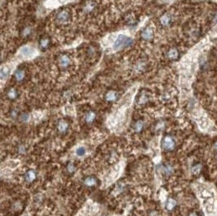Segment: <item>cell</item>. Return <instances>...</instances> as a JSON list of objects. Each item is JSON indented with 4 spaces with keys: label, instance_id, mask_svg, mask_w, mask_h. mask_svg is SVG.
<instances>
[{
    "label": "cell",
    "instance_id": "1",
    "mask_svg": "<svg viewBox=\"0 0 217 216\" xmlns=\"http://www.w3.org/2000/svg\"><path fill=\"white\" fill-rule=\"evenodd\" d=\"M132 43H133V40H132L130 37H128V36H126V35H123V34H119L114 41L113 48L115 50H120V49L125 48V47L130 46Z\"/></svg>",
    "mask_w": 217,
    "mask_h": 216
},
{
    "label": "cell",
    "instance_id": "2",
    "mask_svg": "<svg viewBox=\"0 0 217 216\" xmlns=\"http://www.w3.org/2000/svg\"><path fill=\"white\" fill-rule=\"evenodd\" d=\"M70 18H71V15H70L69 10L63 9L57 13L55 19H56L57 22L60 23V24H67V23H69Z\"/></svg>",
    "mask_w": 217,
    "mask_h": 216
},
{
    "label": "cell",
    "instance_id": "3",
    "mask_svg": "<svg viewBox=\"0 0 217 216\" xmlns=\"http://www.w3.org/2000/svg\"><path fill=\"white\" fill-rule=\"evenodd\" d=\"M175 147V141L174 139L171 137V136H165L162 139V148L164 150H167V151H170Z\"/></svg>",
    "mask_w": 217,
    "mask_h": 216
},
{
    "label": "cell",
    "instance_id": "4",
    "mask_svg": "<svg viewBox=\"0 0 217 216\" xmlns=\"http://www.w3.org/2000/svg\"><path fill=\"white\" fill-rule=\"evenodd\" d=\"M141 38L145 41H151L153 38H154V31L151 27H145L143 30H142L141 34H140Z\"/></svg>",
    "mask_w": 217,
    "mask_h": 216
},
{
    "label": "cell",
    "instance_id": "5",
    "mask_svg": "<svg viewBox=\"0 0 217 216\" xmlns=\"http://www.w3.org/2000/svg\"><path fill=\"white\" fill-rule=\"evenodd\" d=\"M70 63H71V59L67 54L60 55L59 58H58V65L60 66V68H63V69L69 67Z\"/></svg>",
    "mask_w": 217,
    "mask_h": 216
},
{
    "label": "cell",
    "instance_id": "6",
    "mask_svg": "<svg viewBox=\"0 0 217 216\" xmlns=\"http://www.w3.org/2000/svg\"><path fill=\"white\" fill-rule=\"evenodd\" d=\"M159 22L163 27H167L171 24L172 22V16L169 13H164L163 15H161L159 18Z\"/></svg>",
    "mask_w": 217,
    "mask_h": 216
},
{
    "label": "cell",
    "instance_id": "7",
    "mask_svg": "<svg viewBox=\"0 0 217 216\" xmlns=\"http://www.w3.org/2000/svg\"><path fill=\"white\" fill-rule=\"evenodd\" d=\"M166 55H167L168 59L176 60V59H178V57H179V51L176 47H171V48L167 51Z\"/></svg>",
    "mask_w": 217,
    "mask_h": 216
},
{
    "label": "cell",
    "instance_id": "8",
    "mask_svg": "<svg viewBox=\"0 0 217 216\" xmlns=\"http://www.w3.org/2000/svg\"><path fill=\"white\" fill-rule=\"evenodd\" d=\"M204 208H205V211L207 213H211L213 212L214 210V200L211 198L206 199L204 201Z\"/></svg>",
    "mask_w": 217,
    "mask_h": 216
},
{
    "label": "cell",
    "instance_id": "9",
    "mask_svg": "<svg viewBox=\"0 0 217 216\" xmlns=\"http://www.w3.org/2000/svg\"><path fill=\"white\" fill-rule=\"evenodd\" d=\"M34 48L33 47H31V46H25V47H23V48H21L20 50V53L23 55L24 57H30V56H32V55L34 54Z\"/></svg>",
    "mask_w": 217,
    "mask_h": 216
},
{
    "label": "cell",
    "instance_id": "10",
    "mask_svg": "<svg viewBox=\"0 0 217 216\" xmlns=\"http://www.w3.org/2000/svg\"><path fill=\"white\" fill-rule=\"evenodd\" d=\"M49 46H50V39L48 37H46V36L41 37L40 40H39V47H40L42 50H45L48 48Z\"/></svg>",
    "mask_w": 217,
    "mask_h": 216
},
{
    "label": "cell",
    "instance_id": "11",
    "mask_svg": "<svg viewBox=\"0 0 217 216\" xmlns=\"http://www.w3.org/2000/svg\"><path fill=\"white\" fill-rule=\"evenodd\" d=\"M57 128H58V130H59V132L64 133V132H66V130L68 129V123L66 122L65 120H61L59 123H58Z\"/></svg>",
    "mask_w": 217,
    "mask_h": 216
},
{
    "label": "cell",
    "instance_id": "12",
    "mask_svg": "<svg viewBox=\"0 0 217 216\" xmlns=\"http://www.w3.org/2000/svg\"><path fill=\"white\" fill-rule=\"evenodd\" d=\"M14 77H15V79H16L17 81H22L23 79H24V77H25V72H24V70H22V69H18V70H16V71H15Z\"/></svg>",
    "mask_w": 217,
    "mask_h": 216
},
{
    "label": "cell",
    "instance_id": "13",
    "mask_svg": "<svg viewBox=\"0 0 217 216\" xmlns=\"http://www.w3.org/2000/svg\"><path fill=\"white\" fill-rule=\"evenodd\" d=\"M95 117H96V114H95V112L89 111V112H87L86 115H85V121H86L87 123H91V122H93V121H94Z\"/></svg>",
    "mask_w": 217,
    "mask_h": 216
},
{
    "label": "cell",
    "instance_id": "14",
    "mask_svg": "<svg viewBox=\"0 0 217 216\" xmlns=\"http://www.w3.org/2000/svg\"><path fill=\"white\" fill-rule=\"evenodd\" d=\"M144 127V122L142 120H137L135 123H134V130L136 132H140V131L143 129Z\"/></svg>",
    "mask_w": 217,
    "mask_h": 216
},
{
    "label": "cell",
    "instance_id": "15",
    "mask_svg": "<svg viewBox=\"0 0 217 216\" xmlns=\"http://www.w3.org/2000/svg\"><path fill=\"white\" fill-rule=\"evenodd\" d=\"M95 8V3L93 1H88L84 6V12H91Z\"/></svg>",
    "mask_w": 217,
    "mask_h": 216
},
{
    "label": "cell",
    "instance_id": "16",
    "mask_svg": "<svg viewBox=\"0 0 217 216\" xmlns=\"http://www.w3.org/2000/svg\"><path fill=\"white\" fill-rule=\"evenodd\" d=\"M36 177V174L35 172H34L33 170H30L28 171L27 173H26V180L28 181V182H31V181H33L34 179Z\"/></svg>",
    "mask_w": 217,
    "mask_h": 216
},
{
    "label": "cell",
    "instance_id": "17",
    "mask_svg": "<svg viewBox=\"0 0 217 216\" xmlns=\"http://www.w3.org/2000/svg\"><path fill=\"white\" fill-rule=\"evenodd\" d=\"M115 99H116V92L109 91L106 94V100H107V101H114Z\"/></svg>",
    "mask_w": 217,
    "mask_h": 216
},
{
    "label": "cell",
    "instance_id": "18",
    "mask_svg": "<svg viewBox=\"0 0 217 216\" xmlns=\"http://www.w3.org/2000/svg\"><path fill=\"white\" fill-rule=\"evenodd\" d=\"M145 67H146V62L143 61V60H140V61L137 62L136 64V69L138 71H142L145 69Z\"/></svg>",
    "mask_w": 217,
    "mask_h": 216
},
{
    "label": "cell",
    "instance_id": "19",
    "mask_svg": "<svg viewBox=\"0 0 217 216\" xmlns=\"http://www.w3.org/2000/svg\"><path fill=\"white\" fill-rule=\"evenodd\" d=\"M7 96L9 97L10 99H15L17 97V92L14 88H11L10 90L7 92Z\"/></svg>",
    "mask_w": 217,
    "mask_h": 216
},
{
    "label": "cell",
    "instance_id": "20",
    "mask_svg": "<svg viewBox=\"0 0 217 216\" xmlns=\"http://www.w3.org/2000/svg\"><path fill=\"white\" fill-rule=\"evenodd\" d=\"M175 205H176L175 200H174V199H169L167 201V204H166V207H167L168 210H172L174 207H175Z\"/></svg>",
    "mask_w": 217,
    "mask_h": 216
},
{
    "label": "cell",
    "instance_id": "21",
    "mask_svg": "<svg viewBox=\"0 0 217 216\" xmlns=\"http://www.w3.org/2000/svg\"><path fill=\"white\" fill-rule=\"evenodd\" d=\"M84 183H85L87 186H93V185H95L96 181H95V179H94L93 177H88V178H86V179H85Z\"/></svg>",
    "mask_w": 217,
    "mask_h": 216
},
{
    "label": "cell",
    "instance_id": "22",
    "mask_svg": "<svg viewBox=\"0 0 217 216\" xmlns=\"http://www.w3.org/2000/svg\"><path fill=\"white\" fill-rule=\"evenodd\" d=\"M31 32H32V30H31V28L30 27H26L24 28V29L22 30V32H21V35L23 36V37H28L29 35L31 34Z\"/></svg>",
    "mask_w": 217,
    "mask_h": 216
},
{
    "label": "cell",
    "instance_id": "23",
    "mask_svg": "<svg viewBox=\"0 0 217 216\" xmlns=\"http://www.w3.org/2000/svg\"><path fill=\"white\" fill-rule=\"evenodd\" d=\"M8 73H9L8 68H2V69H1V79H2V80H4V79L7 78Z\"/></svg>",
    "mask_w": 217,
    "mask_h": 216
},
{
    "label": "cell",
    "instance_id": "24",
    "mask_svg": "<svg viewBox=\"0 0 217 216\" xmlns=\"http://www.w3.org/2000/svg\"><path fill=\"white\" fill-rule=\"evenodd\" d=\"M85 152H86L85 148H84V147H82V146L78 147V148L76 149V154H77L78 156H83V155L85 154Z\"/></svg>",
    "mask_w": 217,
    "mask_h": 216
},
{
    "label": "cell",
    "instance_id": "25",
    "mask_svg": "<svg viewBox=\"0 0 217 216\" xmlns=\"http://www.w3.org/2000/svg\"><path fill=\"white\" fill-rule=\"evenodd\" d=\"M200 170H201V165L197 164V165H195V166L192 168V173H193V174H198V173L200 172Z\"/></svg>",
    "mask_w": 217,
    "mask_h": 216
},
{
    "label": "cell",
    "instance_id": "26",
    "mask_svg": "<svg viewBox=\"0 0 217 216\" xmlns=\"http://www.w3.org/2000/svg\"><path fill=\"white\" fill-rule=\"evenodd\" d=\"M172 172H173V169H172V167H171V166H169V165H167V166L164 167V173H165V174L169 175V174H171Z\"/></svg>",
    "mask_w": 217,
    "mask_h": 216
},
{
    "label": "cell",
    "instance_id": "27",
    "mask_svg": "<svg viewBox=\"0 0 217 216\" xmlns=\"http://www.w3.org/2000/svg\"><path fill=\"white\" fill-rule=\"evenodd\" d=\"M201 196H203V197H211L212 196V193H211L210 191H208V190H203L202 191V193H201Z\"/></svg>",
    "mask_w": 217,
    "mask_h": 216
},
{
    "label": "cell",
    "instance_id": "28",
    "mask_svg": "<svg viewBox=\"0 0 217 216\" xmlns=\"http://www.w3.org/2000/svg\"><path fill=\"white\" fill-rule=\"evenodd\" d=\"M148 100V97L145 95V94H142L141 96H140V98H139V103H145Z\"/></svg>",
    "mask_w": 217,
    "mask_h": 216
},
{
    "label": "cell",
    "instance_id": "29",
    "mask_svg": "<svg viewBox=\"0 0 217 216\" xmlns=\"http://www.w3.org/2000/svg\"><path fill=\"white\" fill-rule=\"evenodd\" d=\"M68 171H69V172H73L74 171V165L72 163H70V164L68 165Z\"/></svg>",
    "mask_w": 217,
    "mask_h": 216
},
{
    "label": "cell",
    "instance_id": "30",
    "mask_svg": "<svg viewBox=\"0 0 217 216\" xmlns=\"http://www.w3.org/2000/svg\"><path fill=\"white\" fill-rule=\"evenodd\" d=\"M189 216H197V215H196V213H191Z\"/></svg>",
    "mask_w": 217,
    "mask_h": 216
},
{
    "label": "cell",
    "instance_id": "31",
    "mask_svg": "<svg viewBox=\"0 0 217 216\" xmlns=\"http://www.w3.org/2000/svg\"><path fill=\"white\" fill-rule=\"evenodd\" d=\"M214 149H215V150H217V142H216V143H215V145H214Z\"/></svg>",
    "mask_w": 217,
    "mask_h": 216
}]
</instances>
